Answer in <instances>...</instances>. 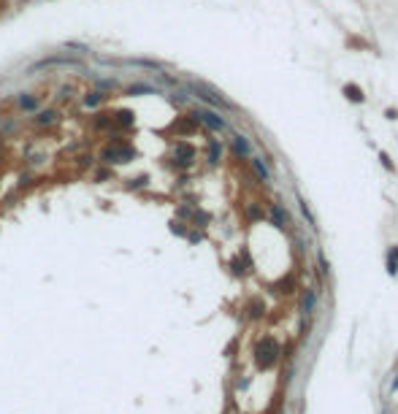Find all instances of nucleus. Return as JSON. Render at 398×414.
<instances>
[{
  "label": "nucleus",
  "mask_w": 398,
  "mask_h": 414,
  "mask_svg": "<svg viewBox=\"0 0 398 414\" xmlns=\"http://www.w3.org/2000/svg\"><path fill=\"white\" fill-rule=\"evenodd\" d=\"M276 355H279V344L274 339H260L255 347V360L260 368H268V365L276 363Z\"/></svg>",
  "instance_id": "f257e3e1"
},
{
  "label": "nucleus",
  "mask_w": 398,
  "mask_h": 414,
  "mask_svg": "<svg viewBox=\"0 0 398 414\" xmlns=\"http://www.w3.org/2000/svg\"><path fill=\"white\" fill-rule=\"evenodd\" d=\"M133 157H136V149L125 141H114L103 149V162H108V165L111 162H130Z\"/></svg>",
  "instance_id": "f03ea898"
},
{
  "label": "nucleus",
  "mask_w": 398,
  "mask_h": 414,
  "mask_svg": "<svg viewBox=\"0 0 398 414\" xmlns=\"http://www.w3.org/2000/svg\"><path fill=\"white\" fill-rule=\"evenodd\" d=\"M192 92L198 95L201 100H206V103H212V106H217V108H233V103H228L220 92L217 90H212L209 84H204V81H192Z\"/></svg>",
  "instance_id": "7ed1b4c3"
},
{
  "label": "nucleus",
  "mask_w": 398,
  "mask_h": 414,
  "mask_svg": "<svg viewBox=\"0 0 398 414\" xmlns=\"http://www.w3.org/2000/svg\"><path fill=\"white\" fill-rule=\"evenodd\" d=\"M198 122H204L206 128H212V130H225V119L222 116H217L214 111H206V108H198V111L192 114Z\"/></svg>",
  "instance_id": "20e7f679"
},
{
  "label": "nucleus",
  "mask_w": 398,
  "mask_h": 414,
  "mask_svg": "<svg viewBox=\"0 0 398 414\" xmlns=\"http://www.w3.org/2000/svg\"><path fill=\"white\" fill-rule=\"evenodd\" d=\"M174 157H176V162L179 165H190L192 162V157H195V149L190 144H176V149H174Z\"/></svg>",
  "instance_id": "39448f33"
},
{
  "label": "nucleus",
  "mask_w": 398,
  "mask_h": 414,
  "mask_svg": "<svg viewBox=\"0 0 398 414\" xmlns=\"http://www.w3.org/2000/svg\"><path fill=\"white\" fill-rule=\"evenodd\" d=\"M133 122H136V114L133 111H116L111 119V128H133Z\"/></svg>",
  "instance_id": "423d86ee"
},
{
  "label": "nucleus",
  "mask_w": 398,
  "mask_h": 414,
  "mask_svg": "<svg viewBox=\"0 0 398 414\" xmlns=\"http://www.w3.org/2000/svg\"><path fill=\"white\" fill-rule=\"evenodd\" d=\"M233 149L238 154H252V146H249V141L244 136H233Z\"/></svg>",
  "instance_id": "0eeeda50"
},
{
  "label": "nucleus",
  "mask_w": 398,
  "mask_h": 414,
  "mask_svg": "<svg viewBox=\"0 0 398 414\" xmlns=\"http://www.w3.org/2000/svg\"><path fill=\"white\" fill-rule=\"evenodd\" d=\"M344 92H347V98L352 100V103H363V90H361V87H355V84H347Z\"/></svg>",
  "instance_id": "6e6552de"
},
{
  "label": "nucleus",
  "mask_w": 398,
  "mask_h": 414,
  "mask_svg": "<svg viewBox=\"0 0 398 414\" xmlns=\"http://www.w3.org/2000/svg\"><path fill=\"white\" fill-rule=\"evenodd\" d=\"M111 119H114V114L100 111V114H95V128H111Z\"/></svg>",
  "instance_id": "1a4fd4ad"
},
{
  "label": "nucleus",
  "mask_w": 398,
  "mask_h": 414,
  "mask_svg": "<svg viewBox=\"0 0 398 414\" xmlns=\"http://www.w3.org/2000/svg\"><path fill=\"white\" fill-rule=\"evenodd\" d=\"M271 220H274V222L279 225V228H285V225H287V217H285V212H282L279 206L271 209Z\"/></svg>",
  "instance_id": "9d476101"
},
{
  "label": "nucleus",
  "mask_w": 398,
  "mask_h": 414,
  "mask_svg": "<svg viewBox=\"0 0 398 414\" xmlns=\"http://www.w3.org/2000/svg\"><path fill=\"white\" fill-rule=\"evenodd\" d=\"M387 271H390V273L398 271V246H395L393 252H390V257H387Z\"/></svg>",
  "instance_id": "9b49d317"
},
{
  "label": "nucleus",
  "mask_w": 398,
  "mask_h": 414,
  "mask_svg": "<svg viewBox=\"0 0 398 414\" xmlns=\"http://www.w3.org/2000/svg\"><path fill=\"white\" fill-rule=\"evenodd\" d=\"M220 152H222V146L217 144V141H212V144H209V160H212V162H217V160H220Z\"/></svg>",
  "instance_id": "f8f14e48"
},
{
  "label": "nucleus",
  "mask_w": 398,
  "mask_h": 414,
  "mask_svg": "<svg viewBox=\"0 0 398 414\" xmlns=\"http://www.w3.org/2000/svg\"><path fill=\"white\" fill-rule=\"evenodd\" d=\"M100 100H103V95H100V92H90V95L84 98V106H87V108H92V106H98Z\"/></svg>",
  "instance_id": "ddd939ff"
},
{
  "label": "nucleus",
  "mask_w": 398,
  "mask_h": 414,
  "mask_svg": "<svg viewBox=\"0 0 398 414\" xmlns=\"http://www.w3.org/2000/svg\"><path fill=\"white\" fill-rule=\"evenodd\" d=\"M311 306H314V290L306 293V301H303V314H311Z\"/></svg>",
  "instance_id": "4468645a"
},
{
  "label": "nucleus",
  "mask_w": 398,
  "mask_h": 414,
  "mask_svg": "<svg viewBox=\"0 0 398 414\" xmlns=\"http://www.w3.org/2000/svg\"><path fill=\"white\" fill-rule=\"evenodd\" d=\"M252 165H255V171H257V174H260L263 179H268V168H265V165H263V162H260V160H257V157H252Z\"/></svg>",
  "instance_id": "2eb2a0df"
},
{
  "label": "nucleus",
  "mask_w": 398,
  "mask_h": 414,
  "mask_svg": "<svg viewBox=\"0 0 398 414\" xmlns=\"http://www.w3.org/2000/svg\"><path fill=\"white\" fill-rule=\"evenodd\" d=\"M19 106H22V108H27V111H33L38 103H35V98H22V100H19Z\"/></svg>",
  "instance_id": "dca6fc26"
},
{
  "label": "nucleus",
  "mask_w": 398,
  "mask_h": 414,
  "mask_svg": "<svg viewBox=\"0 0 398 414\" xmlns=\"http://www.w3.org/2000/svg\"><path fill=\"white\" fill-rule=\"evenodd\" d=\"M38 122H41V125L54 122V111H41V114H38Z\"/></svg>",
  "instance_id": "f3484780"
},
{
  "label": "nucleus",
  "mask_w": 398,
  "mask_h": 414,
  "mask_svg": "<svg viewBox=\"0 0 398 414\" xmlns=\"http://www.w3.org/2000/svg\"><path fill=\"white\" fill-rule=\"evenodd\" d=\"M138 92H154L152 87H144V84H138V87H130L128 95H138Z\"/></svg>",
  "instance_id": "a211bd4d"
},
{
  "label": "nucleus",
  "mask_w": 398,
  "mask_h": 414,
  "mask_svg": "<svg viewBox=\"0 0 398 414\" xmlns=\"http://www.w3.org/2000/svg\"><path fill=\"white\" fill-rule=\"evenodd\" d=\"M144 184H146V176H138V179H133V182H130V190H133V187L138 190V187H144Z\"/></svg>",
  "instance_id": "6ab92c4d"
},
{
  "label": "nucleus",
  "mask_w": 398,
  "mask_h": 414,
  "mask_svg": "<svg viewBox=\"0 0 398 414\" xmlns=\"http://www.w3.org/2000/svg\"><path fill=\"white\" fill-rule=\"evenodd\" d=\"M379 160H382V162H385V165H387L390 171H393V162H390V157H387V154H379Z\"/></svg>",
  "instance_id": "aec40b11"
},
{
  "label": "nucleus",
  "mask_w": 398,
  "mask_h": 414,
  "mask_svg": "<svg viewBox=\"0 0 398 414\" xmlns=\"http://www.w3.org/2000/svg\"><path fill=\"white\" fill-rule=\"evenodd\" d=\"M6 9V0H0V11H3Z\"/></svg>",
  "instance_id": "412c9836"
},
{
  "label": "nucleus",
  "mask_w": 398,
  "mask_h": 414,
  "mask_svg": "<svg viewBox=\"0 0 398 414\" xmlns=\"http://www.w3.org/2000/svg\"><path fill=\"white\" fill-rule=\"evenodd\" d=\"M393 387H395V390H398V379H395V385H393Z\"/></svg>",
  "instance_id": "4be33fe9"
}]
</instances>
